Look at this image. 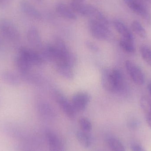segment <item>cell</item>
I'll use <instances>...</instances> for the list:
<instances>
[{
  "label": "cell",
  "instance_id": "5bb4252c",
  "mask_svg": "<svg viewBox=\"0 0 151 151\" xmlns=\"http://www.w3.org/2000/svg\"><path fill=\"white\" fill-rule=\"evenodd\" d=\"M2 79L4 82L12 86H17L20 83L19 76L10 71H4L2 73Z\"/></svg>",
  "mask_w": 151,
  "mask_h": 151
},
{
  "label": "cell",
  "instance_id": "5b68a950",
  "mask_svg": "<svg viewBox=\"0 0 151 151\" xmlns=\"http://www.w3.org/2000/svg\"><path fill=\"white\" fill-rule=\"evenodd\" d=\"M19 55L24 57L32 65L40 66L44 62L40 53L32 50L21 47L19 50Z\"/></svg>",
  "mask_w": 151,
  "mask_h": 151
},
{
  "label": "cell",
  "instance_id": "6da1fadb",
  "mask_svg": "<svg viewBox=\"0 0 151 151\" xmlns=\"http://www.w3.org/2000/svg\"><path fill=\"white\" fill-rule=\"evenodd\" d=\"M89 28L91 35L99 40H107L111 35L108 25L94 19H90Z\"/></svg>",
  "mask_w": 151,
  "mask_h": 151
},
{
  "label": "cell",
  "instance_id": "ffe728a7",
  "mask_svg": "<svg viewBox=\"0 0 151 151\" xmlns=\"http://www.w3.org/2000/svg\"><path fill=\"white\" fill-rule=\"evenodd\" d=\"M107 143L112 151H126L122 143L114 137H108Z\"/></svg>",
  "mask_w": 151,
  "mask_h": 151
},
{
  "label": "cell",
  "instance_id": "4fadbf2b",
  "mask_svg": "<svg viewBox=\"0 0 151 151\" xmlns=\"http://www.w3.org/2000/svg\"><path fill=\"white\" fill-rule=\"evenodd\" d=\"M46 138L50 147L52 151H61L62 144L57 136L54 132L50 130L47 131Z\"/></svg>",
  "mask_w": 151,
  "mask_h": 151
},
{
  "label": "cell",
  "instance_id": "52a82bcc",
  "mask_svg": "<svg viewBox=\"0 0 151 151\" xmlns=\"http://www.w3.org/2000/svg\"><path fill=\"white\" fill-rule=\"evenodd\" d=\"M90 96L86 92L76 93L73 97L72 104L76 111H84L90 101Z\"/></svg>",
  "mask_w": 151,
  "mask_h": 151
},
{
  "label": "cell",
  "instance_id": "d4e9b609",
  "mask_svg": "<svg viewBox=\"0 0 151 151\" xmlns=\"http://www.w3.org/2000/svg\"><path fill=\"white\" fill-rule=\"evenodd\" d=\"M86 45L87 47H88L89 49L91 50V51L96 52H97L99 51V50L98 47L96 46V44L93 43V42H86Z\"/></svg>",
  "mask_w": 151,
  "mask_h": 151
},
{
  "label": "cell",
  "instance_id": "484cf974",
  "mask_svg": "<svg viewBox=\"0 0 151 151\" xmlns=\"http://www.w3.org/2000/svg\"><path fill=\"white\" fill-rule=\"evenodd\" d=\"M130 149L132 151H146L142 145L136 143L131 145Z\"/></svg>",
  "mask_w": 151,
  "mask_h": 151
},
{
  "label": "cell",
  "instance_id": "7a4b0ae2",
  "mask_svg": "<svg viewBox=\"0 0 151 151\" xmlns=\"http://www.w3.org/2000/svg\"><path fill=\"white\" fill-rule=\"evenodd\" d=\"M0 32L10 40L17 42L20 40V35L18 30L12 23L6 19H0Z\"/></svg>",
  "mask_w": 151,
  "mask_h": 151
},
{
  "label": "cell",
  "instance_id": "7c38bea8",
  "mask_svg": "<svg viewBox=\"0 0 151 151\" xmlns=\"http://www.w3.org/2000/svg\"><path fill=\"white\" fill-rule=\"evenodd\" d=\"M14 63L19 73L29 72L33 66L26 58L20 55L15 58Z\"/></svg>",
  "mask_w": 151,
  "mask_h": 151
},
{
  "label": "cell",
  "instance_id": "8fae6325",
  "mask_svg": "<svg viewBox=\"0 0 151 151\" xmlns=\"http://www.w3.org/2000/svg\"><path fill=\"white\" fill-rule=\"evenodd\" d=\"M111 75L113 92L120 91L124 87V80L121 72L119 70L114 69L111 71Z\"/></svg>",
  "mask_w": 151,
  "mask_h": 151
},
{
  "label": "cell",
  "instance_id": "cb8c5ba5",
  "mask_svg": "<svg viewBox=\"0 0 151 151\" xmlns=\"http://www.w3.org/2000/svg\"><path fill=\"white\" fill-rule=\"evenodd\" d=\"M79 124L83 131L89 132L91 130L92 125L87 118L82 117L79 120Z\"/></svg>",
  "mask_w": 151,
  "mask_h": 151
},
{
  "label": "cell",
  "instance_id": "d6986e66",
  "mask_svg": "<svg viewBox=\"0 0 151 151\" xmlns=\"http://www.w3.org/2000/svg\"><path fill=\"white\" fill-rule=\"evenodd\" d=\"M56 68L59 74L68 79L73 78V74L72 67L66 65H56Z\"/></svg>",
  "mask_w": 151,
  "mask_h": 151
},
{
  "label": "cell",
  "instance_id": "4316f807",
  "mask_svg": "<svg viewBox=\"0 0 151 151\" xmlns=\"http://www.w3.org/2000/svg\"><path fill=\"white\" fill-rule=\"evenodd\" d=\"M146 122L148 125H149L150 127L151 128V116L150 115L147 114L146 118Z\"/></svg>",
  "mask_w": 151,
  "mask_h": 151
},
{
  "label": "cell",
  "instance_id": "3957f363",
  "mask_svg": "<svg viewBox=\"0 0 151 151\" xmlns=\"http://www.w3.org/2000/svg\"><path fill=\"white\" fill-rule=\"evenodd\" d=\"M125 66L129 76L135 83L139 85L144 84L145 81L144 74L138 65L127 60L125 63Z\"/></svg>",
  "mask_w": 151,
  "mask_h": 151
},
{
  "label": "cell",
  "instance_id": "f546056e",
  "mask_svg": "<svg viewBox=\"0 0 151 151\" xmlns=\"http://www.w3.org/2000/svg\"><path fill=\"white\" fill-rule=\"evenodd\" d=\"M73 1L76 2L82 3L83 2L84 0H72Z\"/></svg>",
  "mask_w": 151,
  "mask_h": 151
},
{
  "label": "cell",
  "instance_id": "ba28073f",
  "mask_svg": "<svg viewBox=\"0 0 151 151\" xmlns=\"http://www.w3.org/2000/svg\"><path fill=\"white\" fill-rule=\"evenodd\" d=\"M27 41L33 47L40 50L42 47V43L40 33L35 27H31L27 34Z\"/></svg>",
  "mask_w": 151,
  "mask_h": 151
},
{
  "label": "cell",
  "instance_id": "e0dca14e",
  "mask_svg": "<svg viewBox=\"0 0 151 151\" xmlns=\"http://www.w3.org/2000/svg\"><path fill=\"white\" fill-rule=\"evenodd\" d=\"M85 131H78L76 134V138L80 144L84 148H89L92 144V138Z\"/></svg>",
  "mask_w": 151,
  "mask_h": 151
},
{
  "label": "cell",
  "instance_id": "277c9868",
  "mask_svg": "<svg viewBox=\"0 0 151 151\" xmlns=\"http://www.w3.org/2000/svg\"><path fill=\"white\" fill-rule=\"evenodd\" d=\"M55 97L56 101L59 104L66 115L71 119L74 118L76 111L73 106L72 104H70L65 96L58 91L55 92Z\"/></svg>",
  "mask_w": 151,
  "mask_h": 151
},
{
  "label": "cell",
  "instance_id": "8992f818",
  "mask_svg": "<svg viewBox=\"0 0 151 151\" xmlns=\"http://www.w3.org/2000/svg\"><path fill=\"white\" fill-rule=\"evenodd\" d=\"M70 8L74 12L84 17L91 18L97 9L90 4H84L82 3L72 1L71 3Z\"/></svg>",
  "mask_w": 151,
  "mask_h": 151
},
{
  "label": "cell",
  "instance_id": "4dcf8cb0",
  "mask_svg": "<svg viewBox=\"0 0 151 151\" xmlns=\"http://www.w3.org/2000/svg\"><path fill=\"white\" fill-rule=\"evenodd\" d=\"M147 114H148V115H150L151 116V104L150 106V109H149V111H148V112L147 113Z\"/></svg>",
  "mask_w": 151,
  "mask_h": 151
},
{
  "label": "cell",
  "instance_id": "f1b7e54d",
  "mask_svg": "<svg viewBox=\"0 0 151 151\" xmlns=\"http://www.w3.org/2000/svg\"><path fill=\"white\" fill-rule=\"evenodd\" d=\"M148 89L149 90V93L151 96V82L148 85Z\"/></svg>",
  "mask_w": 151,
  "mask_h": 151
},
{
  "label": "cell",
  "instance_id": "2e32d148",
  "mask_svg": "<svg viewBox=\"0 0 151 151\" xmlns=\"http://www.w3.org/2000/svg\"><path fill=\"white\" fill-rule=\"evenodd\" d=\"M56 11L61 16L67 19L75 20L76 16L71 8L64 4H58L56 6Z\"/></svg>",
  "mask_w": 151,
  "mask_h": 151
},
{
  "label": "cell",
  "instance_id": "603a6c76",
  "mask_svg": "<svg viewBox=\"0 0 151 151\" xmlns=\"http://www.w3.org/2000/svg\"><path fill=\"white\" fill-rule=\"evenodd\" d=\"M140 53L143 60L151 66V48L145 45L142 46L140 49Z\"/></svg>",
  "mask_w": 151,
  "mask_h": 151
},
{
  "label": "cell",
  "instance_id": "44dd1931",
  "mask_svg": "<svg viewBox=\"0 0 151 151\" xmlns=\"http://www.w3.org/2000/svg\"><path fill=\"white\" fill-rule=\"evenodd\" d=\"M120 46L126 53L132 54L135 52V47L133 40L122 39L120 42Z\"/></svg>",
  "mask_w": 151,
  "mask_h": 151
},
{
  "label": "cell",
  "instance_id": "30bf717a",
  "mask_svg": "<svg viewBox=\"0 0 151 151\" xmlns=\"http://www.w3.org/2000/svg\"><path fill=\"white\" fill-rule=\"evenodd\" d=\"M124 2L130 9L137 15L143 17L147 16V9L138 0H124Z\"/></svg>",
  "mask_w": 151,
  "mask_h": 151
},
{
  "label": "cell",
  "instance_id": "9c48e42d",
  "mask_svg": "<svg viewBox=\"0 0 151 151\" xmlns=\"http://www.w3.org/2000/svg\"><path fill=\"white\" fill-rule=\"evenodd\" d=\"M20 7L24 13L31 17L36 19L41 18V15L40 12L28 1H21L20 2Z\"/></svg>",
  "mask_w": 151,
  "mask_h": 151
},
{
  "label": "cell",
  "instance_id": "7402d4cb",
  "mask_svg": "<svg viewBox=\"0 0 151 151\" xmlns=\"http://www.w3.org/2000/svg\"><path fill=\"white\" fill-rule=\"evenodd\" d=\"M131 29L136 34L141 38H145L147 36L146 31L139 21H133L131 24Z\"/></svg>",
  "mask_w": 151,
  "mask_h": 151
},
{
  "label": "cell",
  "instance_id": "9a60e30c",
  "mask_svg": "<svg viewBox=\"0 0 151 151\" xmlns=\"http://www.w3.org/2000/svg\"><path fill=\"white\" fill-rule=\"evenodd\" d=\"M113 25L116 31L123 37V39L133 40V35L131 32L123 23L116 20L114 21Z\"/></svg>",
  "mask_w": 151,
  "mask_h": 151
},
{
  "label": "cell",
  "instance_id": "1f68e13d",
  "mask_svg": "<svg viewBox=\"0 0 151 151\" xmlns=\"http://www.w3.org/2000/svg\"><path fill=\"white\" fill-rule=\"evenodd\" d=\"M37 1H41V0H37Z\"/></svg>",
  "mask_w": 151,
  "mask_h": 151
},
{
  "label": "cell",
  "instance_id": "ac0fdd59",
  "mask_svg": "<svg viewBox=\"0 0 151 151\" xmlns=\"http://www.w3.org/2000/svg\"><path fill=\"white\" fill-rule=\"evenodd\" d=\"M101 82L102 85L105 89L111 92H113L111 71L108 70H105L102 73Z\"/></svg>",
  "mask_w": 151,
  "mask_h": 151
},
{
  "label": "cell",
  "instance_id": "83f0119b",
  "mask_svg": "<svg viewBox=\"0 0 151 151\" xmlns=\"http://www.w3.org/2000/svg\"><path fill=\"white\" fill-rule=\"evenodd\" d=\"M10 0H0V5L5 6L9 2Z\"/></svg>",
  "mask_w": 151,
  "mask_h": 151
}]
</instances>
